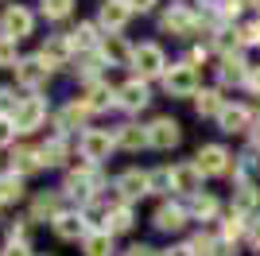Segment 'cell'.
I'll return each mask as SVG.
<instances>
[{
  "label": "cell",
  "instance_id": "cell-12",
  "mask_svg": "<svg viewBox=\"0 0 260 256\" xmlns=\"http://www.w3.org/2000/svg\"><path fill=\"white\" fill-rule=\"evenodd\" d=\"M186 221H190V213L179 202H163L159 210H155V217H152V225L159 233H179V229H186Z\"/></svg>",
  "mask_w": 260,
  "mask_h": 256
},
{
  "label": "cell",
  "instance_id": "cell-3",
  "mask_svg": "<svg viewBox=\"0 0 260 256\" xmlns=\"http://www.w3.org/2000/svg\"><path fill=\"white\" fill-rule=\"evenodd\" d=\"M31 27H35V16L23 8V4H12V8L0 16V39L20 43V39H27V35H31Z\"/></svg>",
  "mask_w": 260,
  "mask_h": 256
},
{
  "label": "cell",
  "instance_id": "cell-40",
  "mask_svg": "<svg viewBox=\"0 0 260 256\" xmlns=\"http://www.w3.org/2000/svg\"><path fill=\"white\" fill-rule=\"evenodd\" d=\"M214 256H241V252H237V245H229V241H217Z\"/></svg>",
  "mask_w": 260,
  "mask_h": 256
},
{
  "label": "cell",
  "instance_id": "cell-41",
  "mask_svg": "<svg viewBox=\"0 0 260 256\" xmlns=\"http://www.w3.org/2000/svg\"><path fill=\"white\" fill-rule=\"evenodd\" d=\"M0 256H31V248H27V245H8Z\"/></svg>",
  "mask_w": 260,
  "mask_h": 256
},
{
  "label": "cell",
  "instance_id": "cell-45",
  "mask_svg": "<svg viewBox=\"0 0 260 256\" xmlns=\"http://www.w3.org/2000/svg\"><path fill=\"white\" fill-rule=\"evenodd\" d=\"M159 256H194L186 245H179V248H167V252H159Z\"/></svg>",
  "mask_w": 260,
  "mask_h": 256
},
{
  "label": "cell",
  "instance_id": "cell-16",
  "mask_svg": "<svg viewBox=\"0 0 260 256\" xmlns=\"http://www.w3.org/2000/svg\"><path fill=\"white\" fill-rule=\"evenodd\" d=\"M117 190H120L124 202H136V198H144V194L152 190V182H148L144 171H124V175L117 179Z\"/></svg>",
  "mask_w": 260,
  "mask_h": 256
},
{
  "label": "cell",
  "instance_id": "cell-39",
  "mask_svg": "<svg viewBox=\"0 0 260 256\" xmlns=\"http://www.w3.org/2000/svg\"><path fill=\"white\" fill-rule=\"evenodd\" d=\"M245 89H249L252 97H260V66H252L249 78H245Z\"/></svg>",
  "mask_w": 260,
  "mask_h": 256
},
{
  "label": "cell",
  "instance_id": "cell-31",
  "mask_svg": "<svg viewBox=\"0 0 260 256\" xmlns=\"http://www.w3.org/2000/svg\"><path fill=\"white\" fill-rule=\"evenodd\" d=\"M124 229H132V210H128V206L109 210V229H105V233H124Z\"/></svg>",
  "mask_w": 260,
  "mask_h": 256
},
{
  "label": "cell",
  "instance_id": "cell-5",
  "mask_svg": "<svg viewBox=\"0 0 260 256\" xmlns=\"http://www.w3.org/2000/svg\"><path fill=\"white\" fill-rule=\"evenodd\" d=\"M252 124H256V113H252L249 105H225L221 109V117H217V128L221 132H229V136H249Z\"/></svg>",
  "mask_w": 260,
  "mask_h": 256
},
{
  "label": "cell",
  "instance_id": "cell-36",
  "mask_svg": "<svg viewBox=\"0 0 260 256\" xmlns=\"http://www.w3.org/2000/svg\"><path fill=\"white\" fill-rule=\"evenodd\" d=\"M148 182H152V190H171V167L167 171H152Z\"/></svg>",
  "mask_w": 260,
  "mask_h": 256
},
{
  "label": "cell",
  "instance_id": "cell-4",
  "mask_svg": "<svg viewBox=\"0 0 260 256\" xmlns=\"http://www.w3.org/2000/svg\"><path fill=\"white\" fill-rule=\"evenodd\" d=\"M132 70L144 78H155V74H167V58H163V47L155 43H140L136 51H132Z\"/></svg>",
  "mask_w": 260,
  "mask_h": 256
},
{
  "label": "cell",
  "instance_id": "cell-24",
  "mask_svg": "<svg viewBox=\"0 0 260 256\" xmlns=\"http://www.w3.org/2000/svg\"><path fill=\"white\" fill-rule=\"evenodd\" d=\"M82 248H86V256H113V233H89L86 241H82Z\"/></svg>",
  "mask_w": 260,
  "mask_h": 256
},
{
  "label": "cell",
  "instance_id": "cell-2",
  "mask_svg": "<svg viewBox=\"0 0 260 256\" xmlns=\"http://www.w3.org/2000/svg\"><path fill=\"white\" fill-rule=\"evenodd\" d=\"M163 89L171 97H194L202 85H198V66H190V62H179V66H171L167 74H163Z\"/></svg>",
  "mask_w": 260,
  "mask_h": 256
},
{
  "label": "cell",
  "instance_id": "cell-28",
  "mask_svg": "<svg viewBox=\"0 0 260 256\" xmlns=\"http://www.w3.org/2000/svg\"><path fill=\"white\" fill-rule=\"evenodd\" d=\"M98 43V27L93 23H78L74 31H70V47H82V51H89Z\"/></svg>",
  "mask_w": 260,
  "mask_h": 256
},
{
  "label": "cell",
  "instance_id": "cell-32",
  "mask_svg": "<svg viewBox=\"0 0 260 256\" xmlns=\"http://www.w3.org/2000/svg\"><path fill=\"white\" fill-rule=\"evenodd\" d=\"M31 217H35V221H39V217H58V198H54V194H39Z\"/></svg>",
  "mask_w": 260,
  "mask_h": 256
},
{
  "label": "cell",
  "instance_id": "cell-19",
  "mask_svg": "<svg viewBox=\"0 0 260 256\" xmlns=\"http://www.w3.org/2000/svg\"><path fill=\"white\" fill-rule=\"evenodd\" d=\"M225 105H229V101L221 97V89H198V93H194V113H198V117H214L217 120Z\"/></svg>",
  "mask_w": 260,
  "mask_h": 256
},
{
  "label": "cell",
  "instance_id": "cell-26",
  "mask_svg": "<svg viewBox=\"0 0 260 256\" xmlns=\"http://www.w3.org/2000/svg\"><path fill=\"white\" fill-rule=\"evenodd\" d=\"M86 117H89V105H86V101H70V105L58 113V124H62V128H78Z\"/></svg>",
  "mask_w": 260,
  "mask_h": 256
},
{
  "label": "cell",
  "instance_id": "cell-1",
  "mask_svg": "<svg viewBox=\"0 0 260 256\" xmlns=\"http://www.w3.org/2000/svg\"><path fill=\"white\" fill-rule=\"evenodd\" d=\"M194 167L202 171V179H214V175H233V155H229L225 144H202L194 151Z\"/></svg>",
  "mask_w": 260,
  "mask_h": 256
},
{
  "label": "cell",
  "instance_id": "cell-27",
  "mask_svg": "<svg viewBox=\"0 0 260 256\" xmlns=\"http://www.w3.org/2000/svg\"><path fill=\"white\" fill-rule=\"evenodd\" d=\"M12 167H16V171H35V167H43V159H39V148H16V155H12Z\"/></svg>",
  "mask_w": 260,
  "mask_h": 256
},
{
  "label": "cell",
  "instance_id": "cell-43",
  "mask_svg": "<svg viewBox=\"0 0 260 256\" xmlns=\"http://www.w3.org/2000/svg\"><path fill=\"white\" fill-rule=\"evenodd\" d=\"M249 148L260 151V117H256V124H252V132H249Z\"/></svg>",
  "mask_w": 260,
  "mask_h": 256
},
{
  "label": "cell",
  "instance_id": "cell-34",
  "mask_svg": "<svg viewBox=\"0 0 260 256\" xmlns=\"http://www.w3.org/2000/svg\"><path fill=\"white\" fill-rule=\"evenodd\" d=\"M20 198H23L20 175H16V179H0V202H20Z\"/></svg>",
  "mask_w": 260,
  "mask_h": 256
},
{
  "label": "cell",
  "instance_id": "cell-7",
  "mask_svg": "<svg viewBox=\"0 0 260 256\" xmlns=\"http://www.w3.org/2000/svg\"><path fill=\"white\" fill-rule=\"evenodd\" d=\"M249 70H252V62L245 58V51H229V54H221V62H217V78H221V85H245Z\"/></svg>",
  "mask_w": 260,
  "mask_h": 256
},
{
  "label": "cell",
  "instance_id": "cell-9",
  "mask_svg": "<svg viewBox=\"0 0 260 256\" xmlns=\"http://www.w3.org/2000/svg\"><path fill=\"white\" fill-rule=\"evenodd\" d=\"M47 117V105L39 101V97H23L20 105H16V113H12V124H16V132H31V128H39Z\"/></svg>",
  "mask_w": 260,
  "mask_h": 256
},
{
  "label": "cell",
  "instance_id": "cell-37",
  "mask_svg": "<svg viewBox=\"0 0 260 256\" xmlns=\"http://www.w3.org/2000/svg\"><path fill=\"white\" fill-rule=\"evenodd\" d=\"M0 66H16V43L0 39Z\"/></svg>",
  "mask_w": 260,
  "mask_h": 256
},
{
  "label": "cell",
  "instance_id": "cell-38",
  "mask_svg": "<svg viewBox=\"0 0 260 256\" xmlns=\"http://www.w3.org/2000/svg\"><path fill=\"white\" fill-rule=\"evenodd\" d=\"M12 140H16V124H12V117H0V148H8Z\"/></svg>",
  "mask_w": 260,
  "mask_h": 256
},
{
  "label": "cell",
  "instance_id": "cell-22",
  "mask_svg": "<svg viewBox=\"0 0 260 256\" xmlns=\"http://www.w3.org/2000/svg\"><path fill=\"white\" fill-rule=\"evenodd\" d=\"M113 97H117V93H113L105 82H89V85H86V97H82V101H86L89 113H93V109H109V105H113Z\"/></svg>",
  "mask_w": 260,
  "mask_h": 256
},
{
  "label": "cell",
  "instance_id": "cell-20",
  "mask_svg": "<svg viewBox=\"0 0 260 256\" xmlns=\"http://www.w3.org/2000/svg\"><path fill=\"white\" fill-rule=\"evenodd\" d=\"M54 233L62 237V241H78V237H82V241H86V217H82V213H58V217H54Z\"/></svg>",
  "mask_w": 260,
  "mask_h": 256
},
{
  "label": "cell",
  "instance_id": "cell-23",
  "mask_svg": "<svg viewBox=\"0 0 260 256\" xmlns=\"http://www.w3.org/2000/svg\"><path fill=\"white\" fill-rule=\"evenodd\" d=\"M117 144L124 151H136V148H144V144H148V128H140V124H124L117 132Z\"/></svg>",
  "mask_w": 260,
  "mask_h": 256
},
{
  "label": "cell",
  "instance_id": "cell-42",
  "mask_svg": "<svg viewBox=\"0 0 260 256\" xmlns=\"http://www.w3.org/2000/svg\"><path fill=\"white\" fill-rule=\"evenodd\" d=\"M124 256H159V252H155V248H148V245H132Z\"/></svg>",
  "mask_w": 260,
  "mask_h": 256
},
{
  "label": "cell",
  "instance_id": "cell-10",
  "mask_svg": "<svg viewBox=\"0 0 260 256\" xmlns=\"http://www.w3.org/2000/svg\"><path fill=\"white\" fill-rule=\"evenodd\" d=\"M233 213H241V217H256L260 213V186L252 179L233 182Z\"/></svg>",
  "mask_w": 260,
  "mask_h": 256
},
{
  "label": "cell",
  "instance_id": "cell-25",
  "mask_svg": "<svg viewBox=\"0 0 260 256\" xmlns=\"http://www.w3.org/2000/svg\"><path fill=\"white\" fill-rule=\"evenodd\" d=\"M101 54H105L109 62H132V51L124 47V39H120V35H109V39L101 43Z\"/></svg>",
  "mask_w": 260,
  "mask_h": 256
},
{
  "label": "cell",
  "instance_id": "cell-14",
  "mask_svg": "<svg viewBox=\"0 0 260 256\" xmlns=\"http://www.w3.org/2000/svg\"><path fill=\"white\" fill-rule=\"evenodd\" d=\"M128 16H132V4L128 0H101V27H105L109 35H117L124 23H128Z\"/></svg>",
  "mask_w": 260,
  "mask_h": 256
},
{
  "label": "cell",
  "instance_id": "cell-29",
  "mask_svg": "<svg viewBox=\"0 0 260 256\" xmlns=\"http://www.w3.org/2000/svg\"><path fill=\"white\" fill-rule=\"evenodd\" d=\"M39 159H43V167H58V163L66 159V144H62V140L43 144V148H39Z\"/></svg>",
  "mask_w": 260,
  "mask_h": 256
},
{
  "label": "cell",
  "instance_id": "cell-46",
  "mask_svg": "<svg viewBox=\"0 0 260 256\" xmlns=\"http://www.w3.org/2000/svg\"><path fill=\"white\" fill-rule=\"evenodd\" d=\"M245 4H252V8H256V12H260V0H245Z\"/></svg>",
  "mask_w": 260,
  "mask_h": 256
},
{
  "label": "cell",
  "instance_id": "cell-17",
  "mask_svg": "<svg viewBox=\"0 0 260 256\" xmlns=\"http://www.w3.org/2000/svg\"><path fill=\"white\" fill-rule=\"evenodd\" d=\"M217 210H221V202H217L210 190H198L190 202H186V213L194 217V221H214L217 217Z\"/></svg>",
  "mask_w": 260,
  "mask_h": 256
},
{
  "label": "cell",
  "instance_id": "cell-44",
  "mask_svg": "<svg viewBox=\"0 0 260 256\" xmlns=\"http://www.w3.org/2000/svg\"><path fill=\"white\" fill-rule=\"evenodd\" d=\"M132 4V12H152L155 8V0H128Z\"/></svg>",
  "mask_w": 260,
  "mask_h": 256
},
{
  "label": "cell",
  "instance_id": "cell-15",
  "mask_svg": "<svg viewBox=\"0 0 260 256\" xmlns=\"http://www.w3.org/2000/svg\"><path fill=\"white\" fill-rule=\"evenodd\" d=\"M47 74H51V66L35 54V58H20L16 62V82L20 85H27V89H39V85L47 82Z\"/></svg>",
  "mask_w": 260,
  "mask_h": 256
},
{
  "label": "cell",
  "instance_id": "cell-35",
  "mask_svg": "<svg viewBox=\"0 0 260 256\" xmlns=\"http://www.w3.org/2000/svg\"><path fill=\"white\" fill-rule=\"evenodd\" d=\"M245 245H249L252 252H260V213H256V217H249V229H245Z\"/></svg>",
  "mask_w": 260,
  "mask_h": 256
},
{
  "label": "cell",
  "instance_id": "cell-13",
  "mask_svg": "<svg viewBox=\"0 0 260 256\" xmlns=\"http://www.w3.org/2000/svg\"><path fill=\"white\" fill-rule=\"evenodd\" d=\"M159 27L167 35H194V27H198V16L190 8H183V4H171V12L159 20Z\"/></svg>",
  "mask_w": 260,
  "mask_h": 256
},
{
  "label": "cell",
  "instance_id": "cell-11",
  "mask_svg": "<svg viewBox=\"0 0 260 256\" xmlns=\"http://www.w3.org/2000/svg\"><path fill=\"white\" fill-rule=\"evenodd\" d=\"M171 190L186 194V198H194V194L202 190V171L194 167V159L190 163H175L171 167Z\"/></svg>",
  "mask_w": 260,
  "mask_h": 256
},
{
  "label": "cell",
  "instance_id": "cell-18",
  "mask_svg": "<svg viewBox=\"0 0 260 256\" xmlns=\"http://www.w3.org/2000/svg\"><path fill=\"white\" fill-rule=\"evenodd\" d=\"M117 97H120V105H124V109H132V113H136V109H144L148 101H152V93H148V85H144L140 78L124 82V85L117 89Z\"/></svg>",
  "mask_w": 260,
  "mask_h": 256
},
{
  "label": "cell",
  "instance_id": "cell-21",
  "mask_svg": "<svg viewBox=\"0 0 260 256\" xmlns=\"http://www.w3.org/2000/svg\"><path fill=\"white\" fill-rule=\"evenodd\" d=\"M39 58H43L51 70H54V66H62L66 58H70V39H47L43 51H39Z\"/></svg>",
  "mask_w": 260,
  "mask_h": 256
},
{
  "label": "cell",
  "instance_id": "cell-6",
  "mask_svg": "<svg viewBox=\"0 0 260 256\" xmlns=\"http://www.w3.org/2000/svg\"><path fill=\"white\" fill-rule=\"evenodd\" d=\"M78 148H82V159L98 163V159H105L109 151L117 148V136H109L105 128H89V132H82V140H78Z\"/></svg>",
  "mask_w": 260,
  "mask_h": 256
},
{
  "label": "cell",
  "instance_id": "cell-33",
  "mask_svg": "<svg viewBox=\"0 0 260 256\" xmlns=\"http://www.w3.org/2000/svg\"><path fill=\"white\" fill-rule=\"evenodd\" d=\"M74 12V0H43V16L47 20H66Z\"/></svg>",
  "mask_w": 260,
  "mask_h": 256
},
{
  "label": "cell",
  "instance_id": "cell-30",
  "mask_svg": "<svg viewBox=\"0 0 260 256\" xmlns=\"http://www.w3.org/2000/svg\"><path fill=\"white\" fill-rule=\"evenodd\" d=\"M217 241H221V237H214V233H194L190 237V252L194 256H214V248H217Z\"/></svg>",
  "mask_w": 260,
  "mask_h": 256
},
{
  "label": "cell",
  "instance_id": "cell-8",
  "mask_svg": "<svg viewBox=\"0 0 260 256\" xmlns=\"http://www.w3.org/2000/svg\"><path fill=\"white\" fill-rule=\"evenodd\" d=\"M183 140V124L175 117H159V120H152V128H148V144L152 148H159V151H167V148H175Z\"/></svg>",
  "mask_w": 260,
  "mask_h": 256
}]
</instances>
